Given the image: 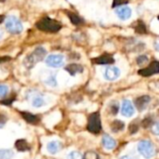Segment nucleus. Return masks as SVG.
Returning <instances> with one entry per match:
<instances>
[{"mask_svg": "<svg viewBox=\"0 0 159 159\" xmlns=\"http://www.w3.org/2000/svg\"><path fill=\"white\" fill-rule=\"evenodd\" d=\"M65 70L71 75H75L76 74L78 73H81L83 71V67L79 64H75V63H73V64H69L68 66L65 67Z\"/></svg>", "mask_w": 159, "mask_h": 159, "instance_id": "nucleus-18", "label": "nucleus"}, {"mask_svg": "<svg viewBox=\"0 0 159 159\" xmlns=\"http://www.w3.org/2000/svg\"><path fill=\"white\" fill-rule=\"evenodd\" d=\"M151 131L155 134V135H157L159 136V122L157 123H154L151 127Z\"/></svg>", "mask_w": 159, "mask_h": 159, "instance_id": "nucleus-29", "label": "nucleus"}, {"mask_svg": "<svg viewBox=\"0 0 159 159\" xmlns=\"http://www.w3.org/2000/svg\"><path fill=\"white\" fill-rule=\"evenodd\" d=\"M138 151L146 159L152 158L156 155V148L154 144L150 141H147V140L141 141L138 143Z\"/></svg>", "mask_w": 159, "mask_h": 159, "instance_id": "nucleus-4", "label": "nucleus"}, {"mask_svg": "<svg viewBox=\"0 0 159 159\" xmlns=\"http://www.w3.org/2000/svg\"><path fill=\"white\" fill-rule=\"evenodd\" d=\"M110 127H111V129L113 132H119L124 129L125 124H124V122H122L120 120H115L111 123Z\"/></svg>", "mask_w": 159, "mask_h": 159, "instance_id": "nucleus-20", "label": "nucleus"}, {"mask_svg": "<svg viewBox=\"0 0 159 159\" xmlns=\"http://www.w3.org/2000/svg\"><path fill=\"white\" fill-rule=\"evenodd\" d=\"M5 0H0V2H4Z\"/></svg>", "mask_w": 159, "mask_h": 159, "instance_id": "nucleus-39", "label": "nucleus"}, {"mask_svg": "<svg viewBox=\"0 0 159 159\" xmlns=\"http://www.w3.org/2000/svg\"><path fill=\"white\" fill-rule=\"evenodd\" d=\"M68 17L70 18L71 21L75 24V25H78L82 22V20L76 15V14H74V13H68Z\"/></svg>", "mask_w": 159, "mask_h": 159, "instance_id": "nucleus-23", "label": "nucleus"}, {"mask_svg": "<svg viewBox=\"0 0 159 159\" xmlns=\"http://www.w3.org/2000/svg\"><path fill=\"white\" fill-rule=\"evenodd\" d=\"M61 148H62V145L59 141H51L47 144V150L51 155L57 154L59 151L61 150Z\"/></svg>", "mask_w": 159, "mask_h": 159, "instance_id": "nucleus-14", "label": "nucleus"}, {"mask_svg": "<svg viewBox=\"0 0 159 159\" xmlns=\"http://www.w3.org/2000/svg\"><path fill=\"white\" fill-rule=\"evenodd\" d=\"M42 80L45 84L50 86V87H56L57 86V80H56V75L49 71H45L43 75H41Z\"/></svg>", "mask_w": 159, "mask_h": 159, "instance_id": "nucleus-11", "label": "nucleus"}, {"mask_svg": "<svg viewBox=\"0 0 159 159\" xmlns=\"http://www.w3.org/2000/svg\"><path fill=\"white\" fill-rule=\"evenodd\" d=\"M128 1H129V0H114V6H116V7L118 6H122L124 4H126Z\"/></svg>", "mask_w": 159, "mask_h": 159, "instance_id": "nucleus-33", "label": "nucleus"}, {"mask_svg": "<svg viewBox=\"0 0 159 159\" xmlns=\"http://www.w3.org/2000/svg\"><path fill=\"white\" fill-rule=\"evenodd\" d=\"M88 130L91 133L98 134L102 130V121L99 113H93L89 116L88 120Z\"/></svg>", "mask_w": 159, "mask_h": 159, "instance_id": "nucleus-5", "label": "nucleus"}, {"mask_svg": "<svg viewBox=\"0 0 159 159\" xmlns=\"http://www.w3.org/2000/svg\"><path fill=\"white\" fill-rule=\"evenodd\" d=\"M119 159H138L137 157H133V156H123L121 157H119Z\"/></svg>", "mask_w": 159, "mask_h": 159, "instance_id": "nucleus-34", "label": "nucleus"}, {"mask_svg": "<svg viewBox=\"0 0 159 159\" xmlns=\"http://www.w3.org/2000/svg\"><path fill=\"white\" fill-rule=\"evenodd\" d=\"M153 123H152V119L150 118H145L143 121V126L144 128H149V127H152Z\"/></svg>", "mask_w": 159, "mask_h": 159, "instance_id": "nucleus-30", "label": "nucleus"}, {"mask_svg": "<svg viewBox=\"0 0 159 159\" xmlns=\"http://www.w3.org/2000/svg\"><path fill=\"white\" fill-rule=\"evenodd\" d=\"M159 73V61H153L148 67H145L139 71V74L143 76H150Z\"/></svg>", "mask_w": 159, "mask_h": 159, "instance_id": "nucleus-9", "label": "nucleus"}, {"mask_svg": "<svg viewBox=\"0 0 159 159\" xmlns=\"http://www.w3.org/2000/svg\"><path fill=\"white\" fill-rule=\"evenodd\" d=\"M29 98L31 100L32 105L35 108H39L42 107L43 105H45V100L43 98V96L41 94H39L38 92H34V93H30L29 94Z\"/></svg>", "mask_w": 159, "mask_h": 159, "instance_id": "nucleus-12", "label": "nucleus"}, {"mask_svg": "<svg viewBox=\"0 0 159 159\" xmlns=\"http://www.w3.org/2000/svg\"><path fill=\"white\" fill-rule=\"evenodd\" d=\"M102 145L106 150H113L116 146V142L109 135H103L102 137Z\"/></svg>", "mask_w": 159, "mask_h": 159, "instance_id": "nucleus-15", "label": "nucleus"}, {"mask_svg": "<svg viewBox=\"0 0 159 159\" xmlns=\"http://www.w3.org/2000/svg\"><path fill=\"white\" fill-rule=\"evenodd\" d=\"M154 47H155V48H156L157 51H159V39H157V40L155 42V44H154Z\"/></svg>", "mask_w": 159, "mask_h": 159, "instance_id": "nucleus-36", "label": "nucleus"}, {"mask_svg": "<svg viewBox=\"0 0 159 159\" xmlns=\"http://www.w3.org/2000/svg\"><path fill=\"white\" fill-rule=\"evenodd\" d=\"M15 147L19 152H26L30 150V145L25 140H18L15 143Z\"/></svg>", "mask_w": 159, "mask_h": 159, "instance_id": "nucleus-19", "label": "nucleus"}, {"mask_svg": "<svg viewBox=\"0 0 159 159\" xmlns=\"http://www.w3.org/2000/svg\"><path fill=\"white\" fill-rule=\"evenodd\" d=\"M5 20V17L3 16V15H0V23L1 22H3V20Z\"/></svg>", "mask_w": 159, "mask_h": 159, "instance_id": "nucleus-37", "label": "nucleus"}, {"mask_svg": "<svg viewBox=\"0 0 159 159\" xmlns=\"http://www.w3.org/2000/svg\"><path fill=\"white\" fill-rule=\"evenodd\" d=\"M14 99H15V97H11V98H9V99H6V100H4V101H1L0 102V103H2V104H4V105H9V104H11V102L14 101Z\"/></svg>", "mask_w": 159, "mask_h": 159, "instance_id": "nucleus-32", "label": "nucleus"}, {"mask_svg": "<svg viewBox=\"0 0 159 159\" xmlns=\"http://www.w3.org/2000/svg\"><path fill=\"white\" fill-rule=\"evenodd\" d=\"M139 129V124H138V121L137 120H134L130 123V125L129 126V130L131 134H134L138 131Z\"/></svg>", "mask_w": 159, "mask_h": 159, "instance_id": "nucleus-24", "label": "nucleus"}, {"mask_svg": "<svg viewBox=\"0 0 159 159\" xmlns=\"http://www.w3.org/2000/svg\"><path fill=\"white\" fill-rule=\"evenodd\" d=\"M94 61L98 64H112V63H114L115 60L111 55L104 54V55L100 56L99 58L94 59Z\"/></svg>", "mask_w": 159, "mask_h": 159, "instance_id": "nucleus-17", "label": "nucleus"}, {"mask_svg": "<svg viewBox=\"0 0 159 159\" xmlns=\"http://www.w3.org/2000/svg\"><path fill=\"white\" fill-rule=\"evenodd\" d=\"M68 159H83V156L79 152L74 151L68 155Z\"/></svg>", "mask_w": 159, "mask_h": 159, "instance_id": "nucleus-26", "label": "nucleus"}, {"mask_svg": "<svg viewBox=\"0 0 159 159\" xmlns=\"http://www.w3.org/2000/svg\"><path fill=\"white\" fill-rule=\"evenodd\" d=\"M109 112L112 114V115H116L117 112H118V109H119V105H118V102H112L110 104H109Z\"/></svg>", "mask_w": 159, "mask_h": 159, "instance_id": "nucleus-22", "label": "nucleus"}, {"mask_svg": "<svg viewBox=\"0 0 159 159\" xmlns=\"http://www.w3.org/2000/svg\"><path fill=\"white\" fill-rule=\"evenodd\" d=\"M36 28L40 31L47 32V33H57L61 30V24L50 18H43L40 20H38L35 24Z\"/></svg>", "mask_w": 159, "mask_h": 159, "instance_id": "nucleus-2", "label": "nucleus"}, {"mask_svg": "<svg viewBox=\"0 0 159 159\" xmlns=\"http://www.w3.org/2000/svg\"><path fill=\"white\" fill-rule=\"evenodd\" d=\"M14 153L10 149H0V159H11Z\"/></svg>", "mask_w": 159, "mask_h": 159, "instance_id": "nucleus-21", "label": "nucleus"}, {"mask_svg": "<svg viewBox=\"0 0 159 159\" xmlns=\"http://www.w3.org/2000/svg\"><path fill=\"white\" fill-rule=\"evenodd\" d=\"M46 64L52 68H59L64 64V56L61 54H51L47 57Z\"/></svg>", "mask_w": 159, "mask_h": 159, "instance_id": "nucleus-6", "label": "nucleus"}, {"mask_svg": "<svg viewBox=\"0 0 159 159\" xmlns=\"http://www.w3.org/2000/svg\"><path fill=\"white\" fill-rule=\"evenodd\" d=\"M6 123H7V117H6V116L0 114V129L3 128Z\"/></svg>", "mask_w": 159, "mask_h": 159, "instance_id": "nucleus-31", "label": "nucleus"}, {"mask_svg": "<svg viewBox=\"0 0 159 159\" xmlns=\"http://www.w3.org/2000/svg\"><path fill=\"white\" fill-rule=\"evenodd\" d=\"M3 35H4V33H3V31H2V30H0V40L2 39Z\"/></svg>", "mask_w": 159, "mask_h": 159, "instance_id": "nucleus-38", "label": "nucleus"}, {"mask_svg": "<svg viewBox=\"0 0 159 159\" xmlns=\"http://www.w3.org/2000/svg\"><path fill=\"white\" fill-rule=\"evenodd\" d=\"M115 12L118 17V19L121 20H128L131 18L132 15V9L129 6H125V5L116 7Z\"/></svg>", "mask_w": 159, "mask_h": 159, "instance_id": "nucleus-8", "label": "nucleus"}, {"mask_svg": "<svg viewBox=\"0 0 159 159\" xmlns=\"http://www.w3.org/2000/svg\"><path fill=\"white\" fill-rule=\"evenodd\" d=\"M135 109L132 104V102L129 100H125L122 102V107H121V114L125 117H130L134 115Z\"/></svg>", "mask_w": 159, "mask_h": 159, "instance_id": "nucleus-10", "label": "nucleus"}, {"mask_svg": "<svg viewBox=\"0 0 159 159\" xmlns=\"http://www.w3.org/2000/svg\"><path fill=\"white\" fill-rule=\"evenodd\" d=\"M10 58L9 57H0V63L1 62H4V61H8Z\"/></svg>", "mask_w": 159, "mask_h": 159, "instance_id": "nucleus-35", "label": "nucleus"}, {"mask_svg": "<svg viewBox=\"0 0 159 159\" xmlns=\"http://www.w3.org/2000/svg\"><path fill=\"white\" fill-rule=\"evenodd\" d=\"M151 101V98L147 95L144 96H141L139 98H137L135 100V106L139 111H143L144 109H146V107L148 106L149 102Z\"/></svg>", "mask_w": 159, "mask_h": 159, "instance_id": "nucleus-13", "label": "nucleus"}, {"mask_svg": "<svg viewBox=\"0 0 159 159\" xmlns=\"http://www.w3.org/2000/svg\"><path fill=\"white\" fill-rule=\"evenodd\" d=\"M8 92V88L6 85H0V98L5 97Z\"/></svg>", "mask_w": 159, "mask_h": 159, "instance_id": "nucleus-28", "label": "nucleus"}, {"mask_svg": "<svg viewBox=\"0 0 159 159\" xmlns=\"http://www.w3.org/2000/svg\"><path fill=\"white\" fill-rule=\"evenodd\" d=\"M5 26H6V29L9 33L14 34H20L23 31V25L21 21L15 16L7 17L5 21Z\"/></svg>", "mask_w": 159, "mask_h": 159, "instance_id": "nucleus-3", "label": "nucleus"}, {"mask_svg": "<svg viewBox=\"0 0 159 159\" xmlns=\"http://www.w3.org/2000/svg\"><path fill=\"white\" fill-rule=\"evenodd\" d=\"M21 116L23 117V119L27 122V123H30V124H38L40 119L37 116L35 115H33L29 112H21L20 113Z\"/></svg>", "mask_w": 159, "mask_h": 159, "instance_id": "nucleus-16", "label": "nucleus"}, {"mask_svg": "<svg viewBox=\"0 0 159 159\" xmlns=\"http://www.w3.org/2000/svg\"><path fill=\"white\" fill-rule=\"evenodd\" d=\"M83 159H99V156L95 152L89 151L83 156Z\"/></svg>", "mask_w": 159, "mask_h": 159, "instance_id": "nucleus-25", "label": "nucleus"}, {"mask_svg": "<svg viewBox=\"0 0 159 159\" xmlns=\"http://www.w3.org/2000/svg\"><path fill=\"white\" fill-rule=\"evenodd\" d=\"M120 75V69L116 66H107L103 72V76L107 81H115L119 78Z\"/></svg>", "mask_w": 159, "mask_h": 159, "instance_id": "nucleus-7", "label": "nucleus"}, {"mask_svg": "<svg viewBox=\"0 0 159 159\" xmlns=\"http://www.w3.org/2000/svg\"><path fill=\"white\" fill-rule=\"evenodd\" d=\"M46 55L47 50L42 47H38L32 53H30L24 58L23 64L27 69H32L36 63L42 61L45 59Z\"/></svg>", "mask_w": 159, "mask_h": 159, "instance_id": "nucleus-1", "label": "nucleus"}, {"mask_svg": "<svg viewBox=\"0 0 159 159\" xmlns=\"http://www.w3.org/2000/svg\"><path fill=\"white\" fill-rule=\"evenodd\" d=\"M148 61V57L145 55H141L137 58V63L138 65H143L144 63H146Z\"/></svg>", "mask_w": 159, "mask_h": 159, "instance_id": "nucleus-27", "label": "nucleus"}]
</instances>
